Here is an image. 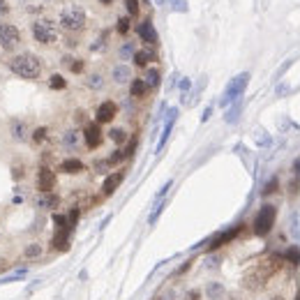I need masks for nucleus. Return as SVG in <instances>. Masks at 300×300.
I'll use <instances>...</instances> for the list:
<instances>
[{"label":"nucleus","instance_id":"6e6552de","mask_svg":"<svg viewBox=\"0 0 300 300\" xmlns=\"http://www.w3.org/2000/svg\"><path fill=\"white\" fill-rule=\"evenodd\" d=\"M136 33H139V37H141L143 44L157 46L159 35H157V30H155V26H152V21H148V19H146L143 23H139V26H136Z\"/></svg>","mask_w":300,"mask_h":300},{"label":"nucleus","instance_id":"393cba45","mask_svg":"<svg viewBox=\"0 0 300 300\" xmlns=\"http://www.w3.org/2000/svg\"><path fill=\"white\" fill-rule=\"evenodd\" d=\"M76 141H79V136H76L74 130H70V132L62 134V143H65V146H76Z\"/></svg>","mask_w":300,"mask_h":300},{"label":"nucleus","instance_id":"39448f33","mask_svg":"<svg viewBox=\"0 0 300 300\" xmlns=\"http://www.w3.org/2000/svg\"><path fill=\"white\" fill-rule=\"evenodd\" d=\"M275 220H277V208L275 206H263L261 210L256 212L254 217V224H252V229H254L256 236H268L275 226Z\"/></svg>","mask_w":300,"mask_h":300},{"label":"nucleus","instance_id":"f704fd0d","mask_svg":"<svg viewBox=\"0 0 300 300\" xmlns=\"http://www.w3.org/2000/svg\"><path fill=\"white\" fill-rule=\"evenodd\" d=\"M296 176L300 178V159H298V162H296Z\"/></svg>","mask_w":300,"mask_h":300},{"label":"nucleus","instance_id":"9b49d317","mask_svg":"<svg viewBox=\"0 0 300 300\" xmlns=\"http://www.w3.org/2000/svg\"><path fill=\"white\" fill-rule=\"evenodd\" d=\"M115 115H118V106H115V102H102V104L97 106L95 118H97V125H104V123H111Z\"/></svg>","mask_w":300,"mask_h":300},{"label":"nucleus","instance_id":"aec40b11","mask_svg":"<svg viewBox=\"0 0 300 300\" xmlns=\"http://www.w3.org/2000/svg\"><path fill=\"white\" fill-rule=\"evenodd\" d=\"M86 86L93 90H102L104 88V76L102 74H90L88 79H86Z\"/></svg>","mask_w":300,"mask_h":300},{"label":"nucleus","instance_id":"0eeeda50","mask_svg":"<svg viewBox=\"0 0 300 300\" xmlns=\"http://www.w3.org/2000/svg\"><path fill=\"white\" fill-rule=\"evenodd\" d=\"M247 83H249V74H238V76L229 83V88H226V93H224V102H222V104H229V102H233V99L238 97L243 90L247 88Z\"/></svg>","mask_w":300,"mask_h":300},{"label":"nucleus","instance_id":"1a4fd4ad","mask_svg":"<svg viewBox=\"0 0 300 300\" xmlns=\"http://www.w3.org/2000/svg\"><path fill=\"white\" fill-rule=\"evenodd\" d=\"M83 141H86V146H88L90 150H95V148H99V146H102L104 136H102V130H99L97 123L86 125V130H83Z\"/></svg>","mask_w":300,"mask_h":300},{"label":"nucleus","instance_id":"a19ab883","mask_svg":"<svg viewBox=\"0 0 300 300\" xmlns=\"http://www.w3.org/2000/svg\"><path fill=\"white\" fill-rule=\"evenodd\" d=\"M155 300H157V298H155Z\"/></svg>","mask_w":300,"mask_h":300},{"label":"nucleus","instance_id":"2eb2a0df","mask_svg":"<svg viewBox=\"0 0 300 300\" xmlns=\"http://www.w3.org/2000/svg\"><path fill=\"white\" fill-rule=\"evenodd\" d=\"M111 79L115 83H127V81L132 79V70L127 67V65H115L113 72H111Z\"/></svg>","mask_w":300,"mask_h":300},{"label":"nucleus","instance_id":"f8f14e48","mask_svg":"<svg viewBox=\"0 0 300 300\" xmlns=\"http://www.w3.org/2000/svg\"><path fill=\"white\" fill-rule=\"evenodd\" d=\"M125 180V173L123 171H115V173H109V176L104 178V183H102V192H104L106 196L113 194L115 189L120 187V183Z\"/></svg>","mask_w":300,"mask_h":300},{"label":"nucleus","instance_id":"ea45409f","mask_svg":"<svg viewBox=\"0 0 300 300\" xmlns=\"http://www.w3.org/2000/svg\"><path fill=\"white\" fill-rule=\"evenodd\" d=\"M155 2H157V5H162V2H164V0H155Z\"/></svg>","mask_w":300,"mask_h":300},{"label":"nucleus","instance_id":"4c0bfd02","mask_svg":"<svg viewBox=\"0 0 300 300\" xmlns=\"http://www.w3.org/2000/svg\"><path fill=\"white\" fill-rule=\"evenodd\" d=\"M293 300H300V289L296 291V296H293Z\"/></svg>","mask_w":300,"mask_h":300},{"label":"nucleus","instance_id":"ddd939ff","mask_svg":"<svg viewBox=\"0 0 300 300\" xmlns=\"http://www.w3.org/2000/svg\"><path fill=\"white\" fill-rule=\"evenodd\" d=\"M60 171L62 173H70V176H76V173H81V171H86V167H83V162L81 159H62L60 162Z\"/></svg>","mask_w":300,"mask_h":300},{"label":"nucleus","instance_id":"a211bd4d","mask_svg":"<svg viewBox=\"0 0 300 300\" xmlns=\"http://www.w3.org/2000/svg\"><path fill=\"white\" fill-rule=\"evenodd\" d=\"M37 206H39V208H58V196L51 194V192H49V194H42L39 201H37Z\"/></svg>","mask_w":300,"mask_h":300},{"label":"nucleus","instance_id":"f257e3e1","mask_svg":"<svg viewBox=\"0 0 300 300\" xmlns=\"http://www.w3.org/2000/svg\"><path fill=\"white\" fill-rule=\"evenodd\" d=\"M280 261H282L280 256H270V259H265V261L254 263L247 273L243 275V289H245V291H252V293L265 289V284L270 282V277L280 270V265H282Z\"/></svg>","mask_w":300,"mask_h":300},{"label":"nucleus","instance_id":"a878e982","mask_svg":"<svg viewBox=\"0 0 300 300\" xmlns=\"http://www.w3.org/2000/svg\"><path fill=\"white\" fill-rule=\"evenodd\" d=\"M286 261H291L293 265L300 263V249L298 247H291L289 252H286Z\"/></svg>","mask_w":300,"mask_h":300},{"label":"nucleus","instance_id":"6ab92c4d","mask_svg":"<svg viewBox=\"0 0 300 300\" xmlns=\"http://www.w3.org/2000/svg\"><path fill=\"white\" fill-rule=\"evenodd\" d=\"M238 231L240 229H231V231H226V233H222V236H217V238L212 240V245H210V249H215V247H220V245H224V243H229L233 236H238Z\"/></svg>","mask_w":300,"mask_h":300},{"label":"nucleus","instance_id":"4468645a","mask_svg":"<svg viewBox=\"0 0 300 300\" xmlns=\"http://www.w3.org/2000/svg\"><path fill=\"white\" fill-rule=\"evenodd\" d=\"M157 60V53L152 49H141V51H134V65L136 67H146L148 62Z\"/></svg>","mask_w":300,"mask_h":300},{"label":"nucleus","instance_id":"58836bf2","mask_svg":"<svg viewBox=\"0 0 300 300\" xmlns=\"http://www.w3.org/2000/svg\"><path fill=\"white\" fill-rule=\"evenodd\" d=\"M270 300H284V298H280V296H275V298H270Z\"/></svg>","mask_w":300,"mask_h":300},{"label":"nucleus","instance_id":"bb28decb","mask_svg":"<svg viewBox=\"0 0 300 300\" xmlns=\"http://www.w3.org/2000/svg\"><path fill=\"white\" fill-rule=\"evenodd\" d=\"M127 30H130V19H118V33L125 35Z\"/></svg>","mask_w":300,"mask_h":300},{"label":"nucleus","instance_id":"7ed1b4c3","mask_svg":"<svg viewBox=\"0 0 300 300\" xmlns=\"http://www.w3.org/2000/svg\"><path fill=\"white\" fill-rule=\"evenodd\" d=\"M60 26L67 30V33H79L86 28V12L79 5H67V7L60 12Z\"/></svg>","mask_w":300,"mask_h":300},{"label":"nucleus","instance_id":"5701e85b","mask_svg":"<svg viewBox=\"0 0 300 300\" xmlns=\"http://www.w3.org/2000/svg\"><path fill=\"white\" fill-rule=\"evenodd\" d=\"M23 254H26V259H37V256L42 254V245H39V243H33V245H28V247L23 249Z\"/></svg>","mask_w":300,"mask_h":300},{"label":"nucleus","instance_id":"2f4dec72","mask_svg":"<svg viewBox=\"0 0 300 300\" xmlns=\"http://www.w3.org/2000/svg\"><path fill=\"white\" fill-rule=\"evenodd\" d=\"M83 70V62H72V72H81Z\"/></svg>","mask_w":300,"mask_h":300},{"label":"nucleus","instance_id":"c756f323","mask_svg":"<svg viewBox=\"0 0 300 300\" xmlns=\"http://www.w3.org/2000/svg\"><path fill=\"white\" fill-rule=\"evenodd\" d=\"M199 298H201V291H199V289H192V291L185 293V300H199Z\"/></svg>","mask_w":300,"mask_h":300},{"label":"nucleus","instance_id":"20e7f679","mask_svg":"<svg viewBox=\"0 0 300 300\" xmlns=\"http://www.w3.org/2000/svg\"><path fill=\"white\" fill-rule=\"evenodd\" d=\"M33 37L44 46L56 44L58 42V26L53 23L51 19H37L33 23Z\"/></svg>","mask_w":300,"mask_h":300},{"label":"nucleus","instance_id":"e433bc0d","mask_svg":"<svg viewBox=\"0 0 300 300\" xmlns=\"http://www.w3.org/2000/svg\"><path fill=\"white\" fill-rule=\"evenodd\" d=\"M99 2H102V5H111L113 0H99Z\"/></svg>","mask_w":300,"mask_h":300},{"label":"nucleus","instance_id":"7c9ffc66","mask_svg":"<svg viewBox=\"0 0 300 300\" xmlns=\"http://www.w3.org/2000/svg\"><path fill=\"white\" fill-rule=\"evenodd\" d=\"M44 139H46V130L44 127H39V130L35 132V141L39 143V141H44Z\"/></svg>","mask_w":300,"mask_h":300},{"label":"nucleus","instance_id":"9d476101","mask_svg":"<svg viewBox=\"0 0 300 300\" xmlns=\"http://www.w3.org/2000/svg\"><path fill=\"white\" fill-rule=\"evenodd\" d=\"M53 187H56V173L46 167L39 169V173H37V189L42 194H49V192H53Z\"/></svg>","mask_w":300,"mask_h":300},{"label":"nucleus","instance_id":"412c9836","mask_svg":"<svg viewBox=\"0 0 300 300\" xmlns=\"http://www.w3.org/2000/svg\"><path fill=\"white\" fill-rule=\"evenodd\" d=\"M208 296H210V300H220L224 298V286L217 282H210L208 284Z\"/></svg>","mask_w":300,"mask_h":300},{"label":"nucleus","instance_id":"72a5a7b5","mask_svg":"<svg viewBox=\"0 0 300 300\" xmlns=\"http://www.w3.org/2000/svg\"><path fill=\"white\" fill-rule=\"evenodd\" d=\"M5 12H7V5H5V2L0 0V14H5Z\"/></svg>","mask_w":300,"mask_h":300},{"label":"nucleus","instance_id":"423d86ee","mask_svg":"<svg viewBox=\"0 0 300 300\" xmlns=\"http://www.w3.org/2000/svg\"><path fill=\"white\" fill-rule=\"evenodd\" d=\"M19 42H21V35H19L17 26H12V23H0V46L2 49H17Z\"/></svg>","mask_w":300,"mask_h":300},{"label":"nucleus","instance_id":"473e14b6","mask_svg":"<svg viewBox=\"0 0 300 300\" xmlns=\"http://www.w3.org/2000/svg\"><path fill=\"white\" fill-rule=\"evenodd\" d=\"M120 53H123V56H127V53H132V46H130V44H125V46H123V51H120Z\"/></svg>","mask_w":300,"mask_h":300},{"label":"nucleus","instance_id":"dca6fc26","mask_svg":"<svg viewBox=\"0 0 300 300\" xmlns=\"http://www.w3.org/2000/svg\"><path fill=\"white\" fill-rule=\"evenodd\" d=\"M148 86H146V81L143 79H134L132 83H130V95L132 97H136V99H141V97H146V93H148Z\"/></svg>","mask_w":300,"mask_h":300},{"label":"nucleus","instance_id":"c85d7f7f","mask_svg":"<svg viewBox=\"0 0 300 300\" xmlns=\"http://www.w3.org/2000/svg\"><path fill=\"white\" fill-rule=\"evenodd\" d=\"M173 2V9H178V12H187V2L185 0H171Z\"/></svg>","mask_w":300,"mask_h":300},{"label":"nucleus","instance_id":"4be33fe9","mask_svg":"<svg viewBox=\"0 0 300 300\" xmlns=\"http://www.w3.org/2000/svg\"><path fill=\"white\" fill-rule=\"evenodd\" d=\"M109 136H111V141L118 143V146L127 141V132H125L123 127H115V130H111V132H109Z\"/></svg>","mask_w":300,"mask_h":300},{"label":"nucleus","instance_id":"cd10ccee","mask_svg":"<svg viewBox=\"0 0 300 300\" xmlns=\"http://www.w3.org/2000/svg\"><path fill=\"white\" fill-rule=\"evenodd\" d=\"M127 12L130 14H139V0H127Z\"/></svg>","mask_w":300,"mask_h":300},{"label":"nucleus","instance_id":"f3484780","mask_svg":"<svg viewBox=\"0 0 300 300\" xmlns=\"http://www.w3.org/2000/svg\"><path fill=\"white\" fill-rule=\"evenodd\" d=\"M159 79H162L159 70H148V72H146V76H143V81H146V86H148V88H157Z\"/></svg>","mask_w":300,"mask_h":300},{"label":"nucleus","instance_id":"f03ea898","mask_svg":"<svg viewBox=\"0 0 300 300\" xmlns=\"http://www.w3.org/2000/svg\"><path fill=\"white\" fill-rule=\"evenodd\" d=\"M9 70L21 79H37L42 74V60L35 53H19L9 60Z\"/></svg>","mask_w":300,"mask_h":300},{"label":"nucleus","instance_id":"b1692460","mask_svg":"<svg viewBox=\"0 0 300 300\" xmlns=\"http://www.w3.org/2000/svg\"><path fill=\"white\" fill-rule=\"evenodd\" d=\"M49 86H51L53 90H62L65 86H67V81L62 79V74H53L51 81H49Z\"/></svg>","mask_w":300,"mask_h":300},{"label":"nucleus","instance_id":"c9c22d12","mask_svg":"<svg viewBox=\"0 0 300 300\" xmlns=\"http://www.w3.org/2000/svg\"><path fill=\"white\" fill-rule=\"evenodd\" d=\"M226 300H243V298H240V296H229Z\"/></svg>","mask_w":300,"mask_h":300}]
</instances>
